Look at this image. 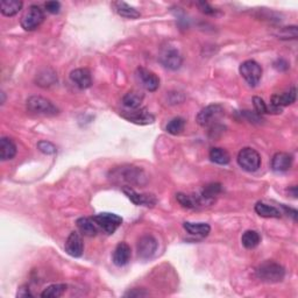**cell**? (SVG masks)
<instances>
[{"mask_svg": "<svg viewBox=\"0 0 298 298\" xmlns=\"http://www.w3.org/2000/svg\"><path fill=\"white\" fill-rule=\"evenodd\" d=\"M158 246V241H156L154 237H152V235H143V237L140 238L138 242V255L141 258H143V260L151 258L155 254Z\"/></svg>", "mask_w": 298, "mask_h": 298, "instance_id": "10", "label": "cell"}, {"mask_svg": "<svg viewBox=\"0 0 298 298\" xmlns=\"http://www.w3.org/2000/svg\"><path fill=\"white\" fill-rule=\"evenodd\" d=\"M38 148L39 151L47 155H53L56 153V147H55L52 142H49V141H40V142L38 143Z\"/></svg>", "mask_w": 298, "mask_h": 298, "instance_id": "34", "label": "cell"}, {"mask_svg": "<svg viewBox=\"0 0 298 298\" xmlns=\"http://www.w3.org/2000/svg\"><path fill=\"white\" fill-rule=\"evenodd\" d=\"M222 107L219 104L209 105V106L204 107L201 112L197 115V123L201 125L202 127H206L212 125L215 120H218L220 116L222 115Z\"/></svg>", "mask_w": 298, "mask_h": 298, "instance_id": "7", "label": "cell"}, {"mask_svg": "<svg viewBox=\"0 0 298 298\" xmlns=\"http://www.w3.org/2000/svg\"><path fill=\"white\" fill-rule=\"evenodd\" d=\"M161 63H162L167 69L177 70L182 65V56L176 49H166L160 57Z\"/></svg>", "mask_w": 298, "mask_h": 298, "instance_id": "14", "label": "cell"}, {"mask_svg": "<svg viewBox=\"0 0 298 298\" xmlns=\"http://www.w3.org/2000/svg\"><path fill=\"white\" fill-rule=\"evenodd\" d=\"M45 7H46L47 12H49V13L57 14L61 10V4L58 2H48V3H46Z\"/></svg>", "mask_w": 298, "mask_h": 298, "instance_id": "36", "label": "cell"}, {"mask_svg": "<svg viewBox=\"0 0 298 298\" xmlns=\"http://www.w3.org/2000/svg\"><path fill=\"white\" fill-rule=\"evenodd\" d=\"M184 127H185V120L183 118L177 117L168 123L167 132L172 135H178L184 131Z\"/></svg>", "mask_w": 298, "mask_h": 298, "instance_id": "31", "label": "cell"}, {"mask_svg": "<svg viewBox=\"0 0 298 298\" xmlns=\"http://www.w3.org/2000/svg\"><path fill=\"white\" fill-rule=\"evenodd\" d=\"M144 296H148V292L144 291L143 289H133L125 293V297H144Z\"/></svg>", "mask_w": 298, "mask_h": 298, "instance_id": "38", "label": "cell"}, {"mask_svg": "<svg viewBox=\"0 0 298 298\" xmlns=\"http://www.w3.org/2000/svg\"><path fill=\"white\" fill-rule=\"evenodd\" d=\"M112 175L113 178L127 183H140L141 179V170L135 169L134 167L118 168L112 172Z\"/></svg>", "mask_w": 298, "mask_h": 298, "instance_id": "12", "label": "cell"}, {"mask_svg": "<svg viewBox=\"0 0 298 298\" xmlns=\"http://www.w3.org/2000/svg\"><path fill=\"white\" fill-rule=\"evenodd\" d=\"M23 3L20 0H3L0 3V11L5 17H13L22 9Z\"/></svg>", "mask_w": 298, "mask_h": 298, "instance_id": "22", "label": "cell"}, {"mask_svg": "<svg viewBox=\"0 0 298 298\" xmlns=\"http://www.w3.org/2000/svg\"><path fill=\"white\" fill-rule=\"evenodd\" d=\"M66 284H52L43 290L41 297L43 298H58L63 296L66 291Z\"/></svg>", "mask_w": 298, "mask_h": 298, "instance_id": "30", "label": "cell"}, {"mask_svg": "<svg viewBox=\"0 0 298 298\" xmlns=\"http://www.w3.org/2000/svg\"><path fill=\"white\" fill-rule=\"evenodd\" d=\"M253 104L254 107H255V111L258 116L266 115L268 113V105L265 103V100L260 97H254L253 98Z\"/></svg>", "mask_w": 298, "mask_h": 298, "instance_id": "33", "label": "cell"}, {"mask_svg": "<svg viewBox=\"0 0 298 298\" xmlns=\"http://www.w3.org/2000/svg\"><path fill=\"white\" fill-rule=\"evenodd\" d=\"M26 106L30 113H34L36 116L55 117L60 113V109L57 108V106H55L49 99L41 96L29 97L26 101Z\"/></svg>", "mask_w": 298, "mask_h": 298, "instance_id": "2", "label": "cell"}, {"mask_svg": "<svg viewBox=\"0 0 298 298\" xmlns=\"http://www.w3.org/2000/svg\"><path fill=\"white\" fill-rule=\"evenodd\" d=\"M296 101V88L292 86L291 89L287 92L280 93V95H274L272 97V104L273 106L282 108L283 106H289Z\"/></svg>", "mask_w": 298, "mask_h": 298, "instance_id": "18", "label": "cell"}, {"mask_svg": "<svg viewBox=\"0 0 298 298\" xmlns=\"http://www.w3.org/2000/svg\"><path fill=\"white\" fill-rule=\"evenodd\" d=\"M255 212L264 218H280L281 211L269 204L258 202L255 205Z\"/></svg>", "mask_w": 298, "mask_h": 298, "instance_id": "23", "label": "cell"}, {"mask_svg": "<svg viewBox=\"0 0 298 298\" xmlns=\"http://www.w3.org/2000/svg\"><path fill=\"white\" fill-rule=\"evenodd\" d=\"M76 225H77L78 231H80L83 235H85V237H95V235L98 233L96 222L91 218L83 217V218L77 219Z\"/></svg>", "mask_w": 298, "mask_h": 298, "instance_id": "20", "label": "cell"}, {"mask_svg": "<svg viewBox=\"0 0 298 298\" xmlns=\"http://www.w3.org/2000/svg\"><path fill=\"white\" fill-rule=\"evenodd\" d=\"M142 100L143 95L139 91H129L123 98V103L128 109L139 108Z\"/></svg>", "mask_w": 298, "mask_h": 298, "instance_id": "26", "label": "cell"}, {"mask_svg": "<svg viewBox=\"0 0 298 298\" xmlns=\"http://www.w3.org/2000/svg\"><path fill=\"white\" fill-rule=\"evenodd\" d=\"M132 256V250L126 242H120L118 244L115 252H113V262L118 267H123L127 265Z\"/></svg>", "mask_w": 298, "mask_h": 298, "instance_id": "17", "label": "cell"}, {"mask_svg": "<svg viewBox=\"0 0 298 298\" xmlns=\"http://www.w3.org/2000/svg\"><path fill=\"white\" fill-rule=\"evenodd\" d=\"M209 156L212 162L220 164V166H226V164H229L231 161V156L229 154V152H227L226 149L219 148V147L211 149Z\"/></svg>", "mask_w": 298, "mask_h": 298, "instance_id": "27", "label": "cell"}, {"mask_svg": "<svg viewBox=\"0 0 298 298\" xmlns=\"http://www.w3.org/2000/svg\"><path fill=\"white\" fill-rule=\"evenodd\" d=\"M261 241V237L260 234H258L256 231H246V232L242 234V238H241V242L242 245H244L245 248L247 249H253L255 248L256 246H258Z\"/></svg>", "mask_w": 298, "mask_h": 298, "instance_id": "29", "label": "cell"}, {"mask_svg": "<svg viewBox=\"0 0 298 298\" xmlns=\"http://www.w3.org/2000/svg\"><path fill=\"white\" fill-rule=\"evenodd\" d=\"M18 297H22V298H26V297H33V293L30 292L29 288L27 287H21L19 289V291L17 293Z\"/></svg>", "mask_w": 298, "mask_h": 298, "instance_id": "39", "label": "cell"}, {"mask_svg": "<svg viewBox=\"0 0 298 298\" xmlns=\"http://www.w3.org/2000/svg\"><path fill=\"white\" fill-rule=\"evenodd\" d=\"M116 7L117 13L121 15L123 18H127V19H138L140 17V12L136 11L134 7L129 6L128 4L124 3V2H117L113 4Z\"/></svg>", "mask_w": 298, "mask_h": 298, "instance_id": "28", "label": "cell"}, {"mask_svg": "<svg viewBox=\"0 0 298 298\" xmlns=\"http://www.w3.org/2000/svg\"><path fill=\"white\" fill-rule=\"evenodd\" d=\"M239 71L250 86H256L262 77L261 65L253 60L245 61L244 63H241Z\"/></svg>", "mask_w": 298, "mask_h": 298, "instance_id": "6", "label": "cell"}, {"mask_svg": "<svg viewBox=\"0 0 298 298\" xmlns=\"http://www.w3.org/2000/svg\"><path fill=\"white\" fill-rule=\"evenodd\" d=\"M141 85L149 92H154L160 88V78L156 74L146 68H138L136 70Z\"/></svg>", "mask_w": 298, "mask_h": 298, "instance_id": "9", "label": "cell"}, {"mask_svg": "<svg viewBox=\"0 0 298 298\" xmlns=\"http://www.w3.org/2000/svg\"><path fill=\"white\" fill-rule=\"evenodd\" d=\"M176 199L183 207H187V209H197V207L202 206L204 204L201 197L185 194H177L176 195Z\"/></svg>", "mask_w": 298, "mask_h": 298, "instance_id": "24", "label": "cell"}, {"mask_svg": "<svg viewBox=\"0 0 298 298\" xmlns=\"http://www.w3.org/2000/svg\"><path fill=\"white\" fill-rule=\"evenodd\" d=\"M184 229L189 234L195 235V237H201V238H205L209 235L211 227L209 224L206 222H190V221H185L183 225Z\"/></svg>", "mask_w": 298, "mask_h": 298, "instance_id": "19", "label": "cell"}, {"mask_svg": "<svg viewBox=\"0 0 298 298\" xmlns=\"http://www.w3.org/2000/svg\"><path fill=\"white\" fill-rule=\"evenodd\" d=\"M256 276L258 280L266 283H278L283 281L285 269L276 262L266 261L256 268Z\"/></svg>", "mask_w": 298, "mask_h": 298, "instance_id": "1", "label": "cell"}, {"mask_svg": "<svg viewBox=\"0 0 298 298\" xmlns=\"http://www.w3.org/2000/svg\"><path fill=\"white\" fill-rule=\"evenodd\" d=\"M278 36L282 40H289V39H297V27L296 26H290V27H283L281 29Z\"/></svg>", "mask_w": 298, "mask_h": 298, "instance_id": "32", "label": "cell"}, {"mask_svg": "<svg viewBox=\"0 0 298 298\" xmlns=\"http://www.w3.org/2000/svg\"><path fill=\"white\" fill-rule=\"evenodd\" d=\"M221 184L219 183H211L209 185L204 188L202 192V201L205 204H211L214 202V198L221 192Z\"/></svg>", "mask_w": 298, "mask_h": 298, "instance_id": "25", "label": "cell"}, {"mask_svg": "<svg viewBox=\"0 0 298 298\" xmlns=\"http://www.w3.org/2000/svg\"><path fill=\"white\" fill-rule=\"evenodd\" d=\"M65 252L72 257H80L82 256L84 250V244L83 239H82L81 234L77 232H71L66 239L65 245H64Z\"/></svg>", "mask_w": 298, "mask_h": 298, "instance_id": "11", "label": "cell"}, {"mask_svg": "<svg viewBox=\"0 0 298 298\" xmlns=\"http://www.w3.org/2000/svg\"><path fill=\"white\" fill-rule=\"evenodd\" d=\"M292 166V156L288 153H276L272 160V169L275 172H285Z\"/></svg>", "mask_w": 298, "mask_h": 298, "instance_id": "16", "label": "cell"}, {"mask_svg": "<svg viewBox=\"0 0 298 298\" xmlns=\"http://www.w3.org/2000/svg\"><path fill=\"white\" fill-rule=\"evenodd\" d=\"M238 163L244 170L254 172L261 166V156L255 149L249 147L242 148L238 154Z\"/></svg>", "mask_w": 298, "mask_h": 298, "instance_id": "3", "label": "cell"}, {"mask_svg": "<svg viewBox=\"0 0 298 298\" xmlns=\"http://www.w3.org/2000/svg\"><path fill=\"white\" fill-rule=\"evenodd\" d=\"M17 155V146L10 138H2L0 140V159L9 161Z\"/></svg>", "mask_w": 298, "mask_h": 298, "instance_id": "21", "label": "cell"}, {"mask_svg": "<svg viewBox=\"0 0 298 298\" xmlns=\"http://www.w3.org/2000/svg\"><path fill=\"white\" fill-rule=\"evenodd\" d=\"M45 20V13L40 6L32 5L29 6V9L23 14L21 18V27L25 30L32 32L35 30L38 27H40L41 23Z\"/></svg>", "mask_w": 298, "mask_h": 298, "instance_id": "4", "label": "cell"}, {"mask_svg": "<svg viewBox=\"0 0 298 298\" xmlns=\"http://www.w3.org/2000/svg\"><path fill=\"white\" fill-rule=\"evenodd\" d=\"M39 85L41 86H49V85H53L55 82H56V74L54 72L52 73H48V76L46 77V73H40L39 74Z\"/></svg>", "mask_w": 298, "mask_h": 298, "instance_id": "35", "label": "cell"}, {"mask_svg": "<svg viewBox=\"0 0 298 298\" xmlns=\"http://www.w3.org/2000/svg\"><path fill=\"white\" fill-rule=\"evenodd\" d=\"M198 5L199 7H201V11L203 12V13L209 14V15H214L215 13H217V10L213 9V7H211L207 3L202 2V3H198Z\"/></svg>", "mask_w": 298, "mask_h": 298, "instance_id": "37", "label": "cell"}, {"mask_svg": "<svg viewBox=\"0 0 298 298\" xmlns=\"http://www.w3.org/2000/svg\"><path fill=\"white\" fill-rule=\"evenodd\" d=\"M70 80L82 90L89 89L92 85V76L89 69L80 68L70 72Z\"/></svg>", "mask_w": 298, "mask_h": 298, "instance_id": "13", "label": "cell"}, {"mask_svg": "<svg viewBox=\"0 0 298 298\" xmlns=\"http://www.w3.org/2000/svg\"><path fill=\"white\" fill-rule=\"evenodd\" d=\"M124 194L135 204V205H144V206H154L156 204V198L153 195H140L135 192L131 187L123 188Z\"/></svg>", "mask_w": 298, "mask_h": 298, "instance_id": "15", "label": "cell"}, {"mask_svg": "<svg viewBox=\"0 0 298 298\" xmlns=\"http://www.w3.org/2000/svg\"><path fill=\"white\" fill-rule=\"evenodd\" d=\"M125 119L131 123L138 125H151L155 121V117L148 111L146 107H139L136 109H129V111L121 112Z\"/></svg>", "mask_w": 298, "mask_h": 298, "instance_id": "8", "label": "cell"}, {"mask_svg": "<svg viewBox=\"0 0 298 298\" xmlns=\"http://www.w3.org/2000/svg\"><path fill=\"white\" fill-rule=\"evenodd\" d=\"M95 220L96 225L100 227L106 234H113L118 230V227L123 222V218L116 213L103 212L99 214H96L92 218Z\"/></svg>", "mask_w": 298, "mask_h": 298, "instance_id": "5", "label": "cell"}]
</instances>
